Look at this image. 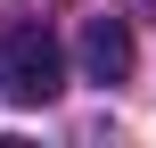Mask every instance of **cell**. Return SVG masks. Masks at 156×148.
Listing matches in <instances>:
<instances>
[{
    "mask_svg": "<svg viewBox=\"0 0 156 148\" xmlns=\"http://www.w3.org/2000/svg\"><path fill=\"white\" fill-rule=\"evenodd\" d=\"M66 91V58L49 41V25H8L0 33V99L8 107H49Z\"/></svg>",
    "mask_w": 156,
    "mask_h": 148,
    "instance_id": "cell-1",
    "label": "cell"
},
{
    "mask_svg": "<svg viewBox=\"0 0 156 148\" xmlns=\"http://www.w3.org/2000/svg\"><path fill=\"white\" fill-rule=\"evenodd\" d=\"M82 74L90 82H123L132 74V25L123 16H90L82 25Z\"/></svg>",
    "mask_w": 156,
    "mask_h": 148,
    "instance_id": "cell-2",
    "label": "cell"
}]
</instances>
